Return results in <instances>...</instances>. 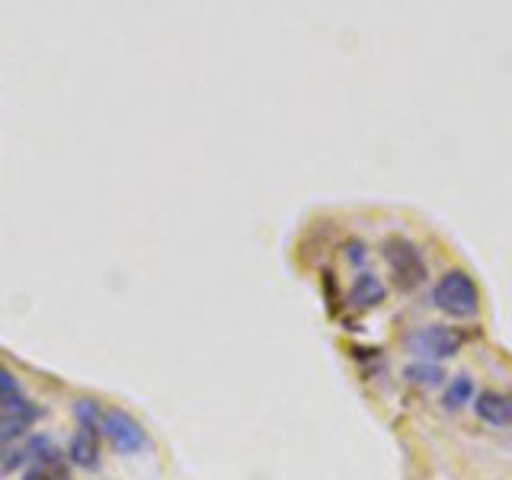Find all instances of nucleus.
Instances as JSON below:
<instances>
[{
	"label": "nucleus",
	"mask_w": 512,
	"mask_h": 480,
	"mask_svg": "<svg viewBox=\"0 0 512 480\" xmlns=\"http://www.w3.org/2000/svg\"><path fill=\"white\" fill-rule=\"evenodd\" d=\"M432 308L452 320H471L480 314V288L464 269H448L432 288Z\"/></svg>",
	"instance_id": "f257e3e1"
},
{
	"label": "nucleus",
	"mask_w": 512,
	"mask_h": 480,
	"mask_svg": "<svg viewBox=\"0 0 512 480\" xmlns=\"http://www.w3.org/2000/svg\"><path fill=\"white\" fill-rule=\"evenodd\" d=\"M381 256H384V263H388L391 269V279L394 285L400 288V292H416L426 276H429V266H426V256L423 250L413 244V240L407 237H400V234H391L388 240L381 244Z\"/></svg>",
	"instance_id": "f03ea898"
},
{
	"label": "nucleus",
	"mask_w": 512,
	"mask_h": 480,
	"mask_svg": "<svg viewBox=\"0 0 512 480\" xmlns=\"http://www.w3.org/2000/svg\"><path fill=\"white\" fill-rule=\"evenodd\" d=\"M464 343H468V333L461 327H445V324H423V327L410 330L404 340V346L423 362L452 359L464 349Z\"/></svg>",
	"instance_id": "7ed1b4c3"
},
{
	"label": "nucleus",
	"mask_w": 512,
	"mask_h": 480,
	"mask_svg": "<svg viewBox=\"0 0 512 480\" xmlns=\"http://www.w3.org/2000/svg\"><path fill=\"white\" fill-rule=\"evenodd\" d=\"M100 432L119 455H138L148 448V432H144L135 416H128L125 410H103Z\"/></svg>",
	"instance_id": "20e7f679"
},
{
	"label": "nucleus",
	"mask_w": 512,
	"mask_h": 480,
	"mask_svg": "<svg viewBox=\"0 0 512 480\" xmlns=\"http://www.w3.org/2000/svg\"><path fill=\"white\" fill-rule=\"evenodd\" d=\"M471 407L480 423L493 429H512V391H480Z\"/></svg>",
	"instance_id": "39448f33"
},
{
	"label": "nucleus",
	"mask_w": 512,
	"mask_h": 480,
	"mask_svg": "<svg viewBox=\"0 0 512 480\" xmlns=\"http://www.w3.org/2000/svg\"><path fill=\"white\" fill-rule=\"evenodd\" d=\"M100 423H80L77 432L68 442V458L77 464V468L93 471L100 468Z\"/></svg>",
	"instance_id": "423d86ee"
},
{
	"label": "nucleus",
	"mask_w": 512,
	"mask_h": 480,
	"mask_svg": "<svg viewBox=\"0 0 512 480\" xmlns=\"http://www.w3.org/2000/svg\"><path fill=\"white\" fill-rule=\"evenodd\" d=\"M384 301H388V285H384L375 272L362 269L349 285V304L356 311H375Z\"/></svg>",
	"instance_id": "0eeeda50"
},
{
	"label": "nucleus",
	"mask_w": 512,
	"mask_h": 480,
	"mask_svg": "<svg viewBox=\"0 0 512 480\" xmlns=\"http://www.w3.org/2000/svg\"><path fill=\"white\" fill-rule=\"evenodd\" d=\"M48 445V439L36 436V439H20V442H0V480L10 477L13 471L26 468V464L36 458L42 448Z\"/></svg>",
	"instance_id": "6e6552de"
},
{
	"label": "nucleus",
	"mask_w": 512,
	"mask_h": 480,
	"mask_svg": "<svg viewBox=\"0 0 512 480\" xmlns=\"http://www.w3.org/2000/svg\"><path fill=\"white\" fill-rule=\"evenodd\" d=\"M23 480H74L71 477V468L64 464V458H58V452L48 442L42 452L29 461V468L23 474Z\"/></svg>",
	"instance_id": "1a4fd4ad"
},
{
	"label": "nucleus",
	"mask_w": 512,
	"mask_h": 480,
	"mask_svg": "<svg viewBox=\"0 0 512 480\" xmlns=\"http://www.w3.org/2000/svg\"><path fill=\"white\" fill-rule=\"evenodd\" d=\"M445 368L439 362H423V359H416L404 368V381L413 384V388H420V391H432V388H442L445 384Z\"/></svg>",
	"instance_id": "9d476101"
},
{
	"label": "nucleus",
	"mask_w": 512,
	"mask_h": 480,
	"mask_svg": "<svg viewBox=\"0 0 512 480\" xmlns=\"http://www.w3.org/2000/svg\"><path fill=\"white\" fill-rule=\"evenodd\" d=\"M474 397H477V388H474L471 375H455L452 381L445 384L442 407H445V410H452V413H458L461 407L474 404Z\"/></svg>",
	"instance_id": "9b49d317"
},
{
	"label": "nucleus",
	"mask_w": 512,
	"mask_h": 480,
	"mask_svg": "<svg viewBox=\"0 0 512 480\" xmlns=\"http://www.w3.org/2000/svg\"><path fill=\"white\" fill-rule=\"evenodd\" d=\"M29 400L20 388V381H16V375L10 372L7 365H0V410L10 413V410H20L26 407Z\"/></svg>",
	"instance_id": "f8f14e48"
},
{
	"label": "nucleus",
	"mask_w": 512,
	"mask_h": 480,
	"mask_svg": "<svg viewBox=\"0 0 512 480\" xmlns=\"http://www.w3.org/2000/svg\"><path fill=\"white\" fill-rule=\"evenodd\" d=\"M343 253H346V260H349L352 266H359V272H362V266H365V260H368V247L362 244V240H349Z\"/></svg>",
	"instance_id": "ddd939ff"
}]
</instances>
